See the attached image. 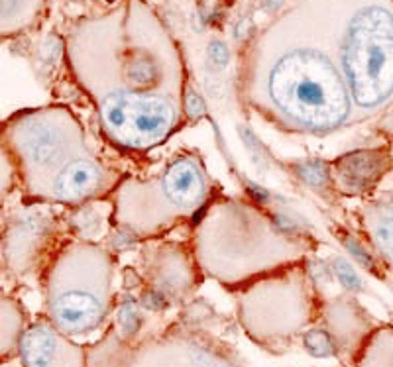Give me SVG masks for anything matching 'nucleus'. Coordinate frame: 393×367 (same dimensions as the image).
<instances>
[{"mask_svg":"<svg viewBox=\"0 0 393 367\" xmlns=\"http://www.w3.org/2000/svg\"><path fill=\"white\" fill-rule=\"evenodd\" d=\"M77 86L118 150L164 146L187 120V69L174 36L142 0L83 18L66 43Z\"/></svg>","mask_w":393,"mask_h":367,"instance_id":"nucleus-1","label":"nucleus"},{"mask_svg":"<svg viewBox=\"0 0 393 367\" xmlns=\"http://www.w3.org/2000/svg\"><path fill=\"white\" fill-rule=\"evenodd\" d=\"M240 97L287 134L325 138L356 124L321 0H299L258 33L242 63Z\"/></svg>","mask_w":393,"mask_h":367,"instance_id":"nucleus-2","label":"nucleus"},{"mask_svg":"<svg viewBox=\"0 0 393 367\" xmlns=\"http://www.w3.org/2000/svg\"><path fill=\"white\" fill-rule=\"evenodd\" d=\"M191 249L199 270L230 289L303 261L311 240L244 196H217L196 216Z\"/></svg>","mask_w":393,"mask_h":367,"instance_id":"nucleus-3","label":"nucleus"},{"mask_svg":"<svg viewBox=\"0 0 393 367\" xmlns=\"http://www.w3.org/2000/svg\"><path fill=\"white\" fill-rule=\"evenodd\" d=\"M356 124L393 104V0H321Z\"/></svg>","mask_w":393,"mask_h":367,"instance_id":"nucleus-4","label":"nucleus"},{"mask_svg":"<svg viewBox=\"0 0 393 367\" xmlns=\"http://www.w3.org/2000/svg\"><path fill=\"white\" fill-rule=\"evenodd\" d=\"M215 181L195 150L175 153L146 179L124 177L109 196L112 224L136 240H153L196 220L213 201Z\"/></svg>","mask_w":393,"mask_h":367,"instance_id":"nucleus-5","label":"nucleus"},{"mask_svg":"<svg viewBox=\"0 0 393 367\" xmlns=\"http://www.w3.org/2000/svg\"><path fill=\"white\" fill-rule=\"evenodd\" d=\"M114 261L91 240L61 246L49 270V314L67 334H87L107 316Z\"/></svg>","mask_w":393,"mask_h":367,"instance_id":"nucleus-6","label":"nucleus"},{"mask_svg":"<svg viewBox=\"0 0 393 367\" xmlns=\"http://www.w3.org/2000/svg\"><path fill=\"white\" fill-rule=\"evenodd\" d=\"M4 138L32 198L73 157L91 150L81 120L66 104L20 112L6 124Z\"/></svg>","mask_w":393,"mask_h":367,"instance_id":"nucleus-7","label":"nucleus"},{"mask_svg":"<svg viewBox=\"0 0 393 367\" xmlns=\"http://www.w3.org/2000/svg\"><path fill=\"white\" fill-rule=\"evenodd\" d=\"M311 277L305 259L246 285L242 322L258 338H287L311 314Z\"/></svg>","mask_w":393,"mask_h":367,"instance_id":"nucleus-8","label":"nucleus"},{"mask_svg":"<svg viewBox=\"0 0 393 367\" xmlns=\"http://www.w3.org/2000/svg\"><path fill=\"white\" fill-rule=\"evenodd\" d=\"M124 177L126 175L116 165L87 150L55 173L33 198L77 208L93 201L109 198Z\"/></svg>","mask_w":393,"mask_h":367,"instance_id":"nucleus-9","label":"nucleus"},{"mask_svg":"<svg viewBox=\"0 0 393 367\" xmlns=\"http://www.w3.org/2000/svg\"><path fill=\"white\" fill-rule=\"evenodd\" d=\"M393 169V153L387 146L348 151L334 159L330 179L344 196H364L371 193Z\"/></svg>","mask_w":393,"mask_h":367,"instance_id":"nucleus-10","label":"nucleus"},{"mask_svg":"<svg viewBox=\"0 0 393 367\" xmlns=\"http://www.w3.org/2000/svg\"><path fill=\"white\" fill-rule=\"evenodd\" d=\"M146 251H148V271L153 281V301L164 304L165 295H177L187 291L193 285L199 265L191 246L164 242Z\"/></svg>","mask_w":393,"mask_h":367,"instance_id":"nucleus-11","label":"nucleus"},{"mask_svg":"<svg viewBox=\"0 0 393 367\" xmlns=\"http://www.w3.org/2000/svg\"><path fill=\"white\" fill-rule=\"evenodd\" d=\"M55 232L54 216L45 210H26L16 216L6 236V258L14 267L24 270L38 258Z\"/></svg>","mask_w":393,"mask_h":367,"instance_id":"nucleus-12","label":"nucleus"},{"mask_svg":"<svg viewBox=\"0 0 393 367\" xmlns=\"http://www.w3.org/2000/svg\"><path fill=\"white\" fill-rule=\"evenodd\" d=\"M26 367H81L83 352L49 324H36L20 340Z\"/></svg>","mask_w":393,"mask_h":367,"instance_id":"nucleus-13","label":"nucleus"},{"mask_svg":"<svg viewBox=\"0 0 393 367\" xmlns=\"http://www.w3.org/2000/svg\"><path fill=\"white\" fill-rule=\"evenodd\" d=\"M360 222L368 242L393 267V193L362 206Z\"/></svg>","mask_w":393,"mask_h":367,"instance_id":"nucleus-14","label":"nucleus"},{"mask_svg":"<svg viewBox=\"0 0 393 367\" xmlns=\"http://www.w3.org/2000/svg\"><path fill=\"white\" fill-rule=\"evenodd\" d=\"M364 367H393V330L382 332L373 340Z\"/></svg>","mask_w":393,"mask_h":367,"instance_id":"nucleus-15","label":"nucleus"},{"mask_svg":"<svg viewBox=\"0 0 393 367\" xmlns=\"http://www.w3.org/2000/svg\"><path fill=\"white\" fill-rule=\"evenodd\" d=\"M305 348L317 357H328L334 354V344L330 336L323 330H311L305 334Z\"/></svg>","mask_w":393,"mask_h":367,"instance_id":"nucleus-16","label":"nucleus"},{"mask_svg":"<svg viewBox=\"0 0 393 367\" xmlns=\"http://www.w3.org/2000/svg\"><path fill=\"white\" fill-rule=\"evenodd\" d=\"M12 177H14V167H12L10 157L0 148V196H4L10 191Z\"/></svg>","mask_w":393,"mask_h":367,"instance_id":"nucleus-17","label":"nucleus"},{"mask_svg":"<svg viewBox=\"0 0 393 367\" xmlns=\"http://www.w3.org/2000/svg\"><path fill=\"white\" fill-rule=\"evenodd\" d=\"M118 322H121L124 332H128V334L136 332V328H138V311H136L134 304H124V306H122Z\"/></svg>","mask_w":393,"mask_h":367,"instance_id":"nucleus-18","label":"nucleus"},{"mask_svg":"<svg viewBox=\"0 0 393 367\" xmlns=\"http://www.w3.org/2000/svg\"><path fill=\"white\" fill-rule=\"evenodd\" d=\"M337 273H339L340 281L346 289H360V279L346 261H342V259L337 261Z\"/></svg>","mask_w":393,"mask_h":367,"instance_id":"nucleus-19","label":"nucleus"},{"mask_svg":"<svg viewBox=\"0 0 393 367\" xmlns=\"http://www.w3.org/2000/svg\"><path fill=\"white\" fill-rule=\"evenodd\" d=\"M376 130L393 140V104L380 114V120H378V124H376Z\"/></svg>","mask_w":393,"mask_h":367,"instance_id":"nucleus-20","label":"nucleus"},{"mask_svg":"<svg viewBox=\"0 0 393 367\" xmlns=\"http://www.w3.org/2000/svg\"><path fill=\"white\" fill-rule=\"evenodd\" d=\"M24 8V0H0V20H8Z\"/></svg>","mask_w":393,"mask_h":367,"instance_id":"nucleus-21","label":"nucleus"}]
</instances>
